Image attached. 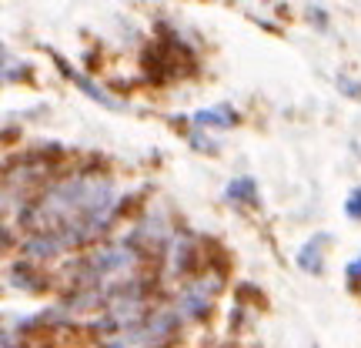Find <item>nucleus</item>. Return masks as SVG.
Returning <instances> with one entry per match:
<instances>
[{"instance_id":"obj_3","label":"nucleus","mask_w":361,"mask_h":348,"mask_svg":"<svg viewBox=\"0 0 361 348\" xmlns=\"http://www.w3.org/2000/svg\"><path fill=\"white\" fill-rule=\"evenodd\" d=\"M64 74H67V78H71V80H74V84H78L80 90H87V97H94V101H101L104 107H117V104L111 101V97H107V94H104V90L97 88V84H90L87 78H80V74H74V71H71V67H67V64H64Z\"/></svg>"},{"instance_id":"obj_4","label":"nucleus","mask_w":361,"mask_h":348,"mask_svg":"<svg viewBox=\"0 0 361 348\" xmlns=\"http://www.w3.org/2000/svg\"><path fill=\"white\" fill-rule=\"evenodd\" d=\"M234 121V111H228V107H218V111H201L197 114V124H231Z\"/></svg>"},{"instance_id":"obj_2","label":"nucleus","mask_w":361,"mask_h":348,"mask_svg":"<svg viewBox=\"0 0 361 348\" xmlns=\"http://www.w3.org/2000/svg\"><path fill=\"white\" fill-rule=\"evenodd\" d=\"M224 194H228L231 201H255V198H258V184H255L251 178H238V181L228 184V191Z\"/></svg>"},{"instance_id":"obj_6","label":"nucleus","mask_w":361,"mask_h":348,"mask_svg":"<svg viewBox=\"0 0 361 348\" xmlns=\"http://www.w3.org/2000/svg\"><path fill=\"white\" fill-rule=\"evenodd\" d=\"M348 275H351V278H361V258H358V261H355V265H351V268H348Z\"/></svg>"},{"instance_id":"obj_5","label":"nucleus","mask_w":361,"mask_h":348,"mask_svg":"<svg viewBox=\"0 0 361 348\" xmlns=\"http://www.w3.org/2000/svg\"><path fill=\"white\" fill-rule=\"evenodd\" d=\"M345 208H348V215H351V218H361V191L351 194V198H348V205H345Z\"/></svg>"},{"instance_id":"obj_1","label":"nucleus","mask_w":361,"mask_h":348,"mask_svg":"<svg viewBox=\"0 0 361 348\" xmlns=\"http://www.w3.org/2000/svg\"><path fill=\"white\" fill-rule=\"evenodd\" d=\"M322 245H324V234H318V238H314L311 245L301 248V255H298V265H301L305 271H322V251H318Z\"/></svg>"}]
</instances>
